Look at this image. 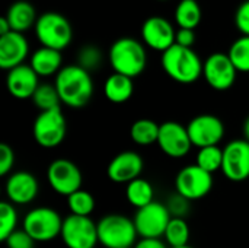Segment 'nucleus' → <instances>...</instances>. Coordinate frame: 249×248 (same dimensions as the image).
<instances>
[{"mask_svg":"<svg viewBox=\"0 0 249 248\" xmlns=\"http://www.w3.org/2000/svg\"><path fill=\"white\" fill-rule=\"evenodd\" d=\"M55 88L58 91L61 104L70 108H83L89 104L95 92L92 73L79 66L67 64L55 75Z\"/></svg>","mask_w":249,"mask_h":248,"instance_id":"nucleus-1","label":"nucleus"},{"mask_svg":"<svg viewBox=\"0 0 249 248\" xmlns=\"http://www.w3.org/2000/svg\"><path fill=\"white\" fill-rule=\"evenodd\" d=\"M203 63L193 47H182L177 42L163 51L160 57L165 73L182 85H191L203 76Z\"/></svg>","mask_w":249,"mask_h":248,"instance_id":"nucleus-2","label":"nucleus"},{"mask_svg":"<svg viewBox=\"0 0 249 248\" xmlns=\"http://www.w3.org/2000/svg\"><path fill=\"white\" fill-rule=\"evenodd\" d=\"M108 61L114 72L134 79L140 76L147 66L146 45L143 41H139L133 37H121L109 47Z\"/></svg>","mask_w":249,"mask_h":248,"instance_id":"nucleus-3","label":"nucleus"},{"mask_svg":"<svg viewBox=\"0 0 249 248\" xmlns=\"http://www.w3.org/2000/svg\"><path fill=\"white\" fill-rule=\"evenodd\" d=\"M36 39L41 45L66 50L73 41V28L70 20L58 12H44L38 16L34 26Z\"/></svg>","mask_w":249,"mask_h":248,"instance_id":"nucleus-4","label":"nucleus"},{"mask_svg":"<svg viewBox=\"0 0 249 248\" xmlns=\"http://www.w3.org/2000/svg\"><path fill=\"white\" fill-rule=\"evenodd\" d=\"M139 234L134 221L124 215L111 213L98 222V240L105 248H124L136 244Z\"/></svg>","mask_w":249,"mask_h":248,"instance_id":"nucleus-5","label":"nucleus"},{"mask_svg":"<svg viewBox=\"0 0 249 248\" xmlns=\"http://www.w3.org/2000/svg\"><path fill=\"white\" fill-rule=\"evenodd\" d=\"M66 133L67 121L60 107L39 111L32 126V134L35 142L45 149L60 146L66 139Z\"/></svg>","mask_w":249,"mask_h":248,"instance_id":"nucleus-6","label":"nucleus"},{"mask_svg":"<svg viewBox=\"0 0 249 248\" xmlns=\"http://www.w3.org/2000/svg\"><path fill=\"white\" fill-rule=\"evenodd\" d=\"M63 219L51 208H35L23 218V229L36 241L48 243L61 234Z\"/></svg>","mask_w":249,"mask_h":248,"instance_id":"nucleus-7","label":"nucleus"},{"mask_svg":"<svg viewBox=\"0 0 249 248\" xmlns=\"http://www.w3.org/2000/svg\"><path fill=\"white\" fill-rule=\"evenodd\" d=\"M60 237L67 248H95L99 243L98 224L89 216L70 213L63 219Z\"/></svg>","mask_w":249,"mask_h":248,"instance_id":"nucleus-8","label":"nucleus"},{"mask_svg":"<svg viewBox=\"0 0 249 248\" xmlns=\"http://www.w3.org/2000/svg\"><path fill=\"white\" fill-rule=\"evenodd\" d=\"M171 219L172 215L168 206L153 200L152 203L139 208L133 221L137 234L142 238H162Z\"/></svg>","mask_w":249,"mask_h":248,"instance_id":"nucleus-9","label":"nucleus"},{"mask_svg":"<svg viewBox=\"0 0 249 248\" xmlns=\"http://www.w3.org/2000/svg\"><path fill=\"white\" fill-rule=\"evenodd\" d=\"M238 73L228 53H213L203 63V77L214 91L223 92L231 89L236 82Z\"/></svg>","mask_w":249,"mask_h":248,"instance_id":"nucleus-10","label":"nucleus"},{"mask_svg":"<svg viewBox=\"0 0 249 248\" xmlns=\"http://www.w3.org/2000/svg\"><path fill=\"white\" fill-rule=\"evenodd\" d=\"M175 189L188 200L203 199L213 189V174L197 164L187 165L177 174Z\"/></svg>","mask_w":249,"mask_h":248,"instance_id":"nucleus-11","label":"nucleus"},{"mask_svg":"<svg viewBox=\"0 0 249 248\" xmlns=\"http://www.w3.org/2000/svg\"><path fill=\"white\" fill-rule=\"evenodd\" d=\"M47 180L50 187L61 196H70L82 189L83 175L79 167L66 158L54 159L47 170Z\"/></svg>","mask_w":249,"mask_h":248,"instance_id":"nucleus-12","label":"nucleus"},{"mask_svg":"<svg viewBox=\"0 0 249 248\" xmlns=\"http://www.w3.org/2000/svg\"><path fill=\"white\" fill-rule=\"evenodd\" d=\"M223 175L233 181L241 183L249 178V142L247 139L231 140L223 148Z\"/></svg>","mask_w":249,"mask_h":248,"instance_id":"nucleus-13","label":"nucleus"},{"mask_svg":"<svg viewBox=\"0 0 249 248\" xmlns=\"http://www.w3.org/2000/svg\"><path fill=\"white\" fill-rule=\"evenodd\" d=\"M187 130L193 142V146L196 148L220 145L226 132L222 118L213 114L196 115L187 124Z\"/></svg>","mask_w":249,"mask_h":248,"instance_id":"nucleus-14","label":"nucleus"},{"mask_svg":"<svg viewBox=\"0 0 249 248\" xmlns=\"http://www.w3.org/2000/svg\"><path fill=\"white\" fill-rule=\"evenodd\" d=\"M156 145L166 156L174 159L187 156L193 148L187 127L177 121H165L160 124Z\"/></svg>","mask_w":249,"mask_h":248,"instance_id":"nucleus-15","label":"nucleus"},{"mask_svg":"<svg viewBox=\"0 0 249 248\" xmlns=\"http://www.w3.org/2000/svg\"><path fill=\"white\" fill-rule=\"evenodd\" d=\"M142 41L153 51L163 53L175 44L177 31L163 16H150L142 25Z\"/></svg>","mask_w":249,"mask_h":248,"instance_id":"nucleus-16","label":"nucleus"},{"mask_svg":"<svg viewBox=\"0 0 249 248\" xmlns=\"http://www.w3.org/2000/svg\"><path fill=\"white\" fill-rule=\"evenodd\" d=\"M143 168L144 162L140 153L134 151H124L112 158L107 168V175L112 183L128 184L142 175Z\"/></svg>","mask_w":249,"mask_h":248,"instance_id":"nucleus-17","label":"nucleus"},{"mask_svg":"<svg viewBox=\"0 0 249 248\" xmlns=\"http://www.w3.org/2000/svg\"><path fill=\"white\" fill-rule=\"evenodd\" d=\"M39 75L28 63H22L7 70L6 88L16 99H31L39 85Z\"/></svg>","mask_w":249,"mask_h":248,"instance_id":"nucleus-18","label":"nucleus"},{"mask_svg":"<svg viewBox=\"0 0 249 248\" xmlns=\"http://www.w3.org/2000/svg\"><path fill=\"white\" fill-rule=\"evenodd\" d=\"M29 57V42L23 32L10 31L0 35V67L3 70H10L16 67Z\"/></svg>","mask_w":249,"mask_h":248,"instance_id":"nucleus-19","label":"nucleus"},{"mask_svg":"<svg viewBox=\"0 0 249 248\" xmlns=\"http://www.w3.org/2000/svg\"><path fill=\"white\" fill-rule=\"evenodd\" d=\"M4 190L7 200L13 205H28L38 196L39 184L34 174L28 171H18L9 175Z\"/></svg>","mask_w":249,"mask_h":248,"instance_id":"nucleus-20","label":"nucleus"},{"mask_svg":"<svg viewBox=\"0 0 249 248\" xmlns=\"http://www.w3.org/2000/svg\"><path fill=\"white\" fill-rule=\"evenodd\" d=\"M29 64L39 77L55 76L63 67V54L60 50L41 45L29 56Z\"/></svg>","mask_w":249,"mask_h":248,"instance_id":"nucleus-21","label":"nucleus"},{"mask_svg":"<svg viewBox=\"0 0 249 248\" xmlns=\"http://www.w3.org/2000/svg\"><path fill=\"white\" fill-rule=\"evenodd\" d=\"M38 16L39 15L36 13L35 6L26 0H18L12 3L6 12V18L10 23L12 31H18L23 34L35 26Z\"/></svg>","mask_w":249,"mask_h":248,"instance_id":"nucleus-22","label":"nucleus"},{"mask_svg":"<svg viewBox=\"0 0 249 248\" xmlns=\"http://www.w3.org/2000/svg\"><path fill=\"white\" fill-rule=\"evenodd\" d=\"M134 92L133 77L114 72L109 75L104 83V94L105 98L112 104H124L127 102Z\"/></svg>","mask_w":249,"mask_h":248,"instance_id":"nucleus-23","label":"nucleus"},{"mask_svg":"<svg viewBox=\"0 0 249 248\" xmlns=\"http://www.w3.org/2000/svg\"><path fill=\"white\" fill-rule=\"evenodd\" d=\"M160 124L150 118H139L133 123L130 129L131 140L139 146H150L158 143Z\"/></svg>","mask_w":249,"mask_h":248,"instance_id":"nucleus-24","label":"nucleus"},{"mask_svg":"<svg viewBox=\"0 0 249 248\" xmlns=\"http://www.w3.org/2000/svg\"><path fill=\"white\" fill-rule=\"evenodd\" d=\"M174 16L178 28L196 29L201 22L203 10L197 0H181L175 7Z\"/></svg>","mask_w":249,"mask_h":248,"instance_id":"nucleus-25","label":"nucleus"},{"mask_svg":"<svg viewBox=\"0 0 249 248\" xmlns=\"http://www.w3.org/2000/svg\"><path fill=\"white\" fill-rule=\"evenodd\" d=\"M153 196H155V190H153L152 184L142 177H139L127 184L125 197H127L128 203L137 209L152 203Z\"/></svg>","mask_w":249,"mask_h":248,"instance_id":"nucleus-26","label":"nucleus"},{"mask_svg":"<svg viewBox=\"0 0 249 248\" xmlns=\"http://www.w3.org/2000/svg\"><path fill=\"white\" fill-rule=\"evenodd\" d=\"M31 99L39 111L58 108L61 104L55 83H39Z\"/></svg>","mask_w":249,"mask_h":248,"instance_id":"nucleus-27","label":"nucleus"},{"mask_svg":"<svg viewBox=\"0 0 249 248\" xmlns=\"http://www.w3.org/2000/svg\"><path fill=\"white\" fill-rule=\"evenodd\" d=\"M163 237L169 247L187 246L190 241V227H188L187 221L184 218L172 216Z\"/></svg>","mask_w":249,"mask_h":248,"instance_id":"nucleus-28","label":"nucleus"},{"mask_svg":"<svg viewBox=\"0 0 249 248\" xmlns=\"http://www.w3.org/2000/svg\"><path fill=\"white\" fill-rule=\"evenodd\" d=\"M196 164L204 168L209 172H216L222 170L223 164V148L219 145H212V146H204L198 148L197 156H196Z\"/></svg>","mask_w":249,"mask_h":248,"instance_id":"nucleus-29","label":"nucleus"},{"mask_svg":"<svg viewBox=\"0 0 249 248\" xmlns=\"http://www.w3.org/2000/svg\"><path fill=\"white\" fill-rule=\"evenodd\" d=\"M228 54L239 73H249V35L236 38L231 44Z\"/></svg>","mask_w":249,"mask_h":248,"instance_id":"nucleus-30","label":"nucleus"},{"mask_svg":"<svg viewBox=\"0 0 249 248\" xmlns=\"http://www.w3.org/2000/svg\"><path fill=\"white\" fill-rule=\"evenodd\" d=\"M67 206L74 215L90 216V213L95 210V199L89 191L79 189L77 191L67 196Z\"/></svg>","mask_w":249,"mask_h":248,"instance_id":"nucleus-31","label":"nucleus"},{"mask_svg":"<svg viewBox=\"0 0 249 248\" xmlns=\"http://www.w3.org/2000/svg\"><path fill=\"white\" fill-rule=\"evenodd\" d=\"M77 64L86 69L88 72H96L104 63V53L98 45L86 44L77 51Z\"/></svg>","mask_w":249,"mask_h":248,"instance_id":"nucleus-32","label":"nucleus"},{"mask_svg":"<svg viewBox=\"0 0 249 248\" xmlns=\"http://www.w3.org/2000/svg\"><path fill=\"white\" fill-rule=\"evenodd\" d=\"M18 225V212L10 200L0 203V240H4L16 229Z\"/></svg>","mask_w":249,"mask_h":248,"instance_id":"nucleus-33","label":"nucleus"},{"mask_svg":"<svg viewBox=\"0 0 249 248\" xmlns=\"http://www.w3.org/2000/svg\"><path fill=\"white\" fill-rule=\"evenodd\" d=\"M35 240L22 228L15 229L6 240L4 244L7 248H35Z\"/></svg>","mask_w":249,"mask_h":248,"instance_id":"nucleus-34","label":"nucleus"},{"mask_svg":"<svg viewBox=\"0 0 249 248\" xmlns=\"http://www.w3.org/2000/svg\"><path fill=\"white\" fill-rule=\"evenodd\" d=\"M190 202L191 200H188L187 197H184L179 193H177V194H172L169 197L166 206H168V209H169V212H171L172 216L185 218V215L190 210Z\"/></svg>","mask_w":249,"mask_h":248,"instance_id":"nucleus-35","label":"nucleus"},{"mask_svg":"<svg viewBox=\"0 0 249 248\" xmlns=\"http://www.w3.org/2000/svg\"><path fill=\"white\" fill-rule=\"evenodd\" d=\"M15 165V152L10 145L0 143V175H7Z\"/></svg>","mask_w":249,"mask_h":248,"instance_id":"nucleus-36","label":"nucleus"},{"mask_svg":"<svg viewBox=\"0 0 249 248\" xmlns=\"http://www.w3.org/2000/svg\"><path fill=\"white\" fill-rule=\"evenodd\" d=\"M235 25L242 35H249V0L242 1L236 9Z\"/></svg>","mask_w":249,"mask_h":248,"instance_id":"nucleus-37","label":"nucleus"},{"mask_svg":"<svg viewBox=\"0 0 249 248\" xmlns=\"http://www.w3.org/2000/svg\"><path fill=\"white\" fill-rule=\"evenodd\" d=\"M196 29L191 28H178L175 42L182 47H193L196 44Z\"/></svg>","mask_w":249,"mask_h":248,"instance_id":"nucleus-38","label":"nucleus"},{"mask_svg":"<svg viewBox=\"0 0 249 248\" xmlns=\"http://www.w3.org/2000/svg\"><path fill=\"white\" fill-rule=\"evenodd\" d=\"M134 248H168V243H163L160 238H142L134 244Z\"/></svg>","mask_w":249,"mask_h":248,"instance_id":"nucleus-39","label":"nucleus"},{"mask_svg":"<svg viewBox=\"0 0 249 248\" xmlns=\"http://www.w3.org/2000/svg\"><path fill=\"white\" fill-rule=\"evenodd\" d=\"M10 31H12V28H10V23H9L7 18L6 16L0 18V35H4V34H7Z\"/></svg>","mask_w":249,"mask_h":248,"instance_id":"nucleus-40","label":"nucleus"},{"mask_svg":"<svg viewBox=\"0 0 249 248\" xmlns=\"http://www.w3.org/2000/svg\"><path fill=\"white\" fill-rule=\"evenodd\" d=\"M242 133H244V139H247L249 142V115L245 118L244 126H242Z\"/></svg>","mask_w":249,"mask_h":248,"instance_id":"nucleus-41","label":"nucleus"},{"mask_svg":"<svg viewBox=\"0 0 249 248\" xmlns=\"http://www.w3.org/2000/svg\"><path fill=\"white\" fill-rule=\"evenodd\" d=\"M171 248H194V247H191V246H188V244H187V246H181V247H171Z\"/></svg>","mask_w":249,"mask_h":248,"instance_id":"nucleus-42","label":"nucleus"},{"mask_svg":"<svg viewBox=\"0 0 249 248\" xmlns=\"http://www.w3.org/2000/svg\"><path fill=\"white\" fill-rule=\"evenodd\" d=\"M159 1H166V0H159Z\"/></svg>","mask_w":249,"mask_h":248,"instance_id":"nucleus-43","label":"nucleus"},{"mask_svg":"<svg viewBox=\"0 0 249 248\" xmlns=\"http://www.w3.org/2000/svg\"><path fill=\"white\" fill-rule=\"evenodd\" d=\"M124 248H131V247H124Z\"/></svg>","mask_w":249,"mask_h":248,"instance_id":"nucleus-44","label":"nucleus"}]
</instances>
